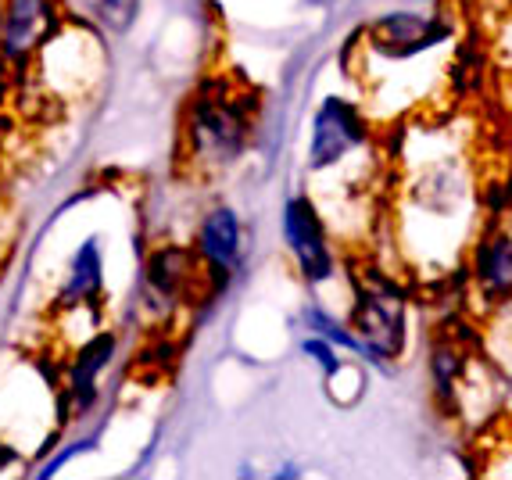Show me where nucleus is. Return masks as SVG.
<instances>
[{
	"mask_svg": "<svg viewBox=\"0 0 512 480\" xmlns=\"http://www.w3.org/2000/svg\"><path fill=\"white\" fill-rule=\"evenodd\" d=\"M197 255H201V266L212 276L226 280V276L237 269L240 262V219L233 208L219 205L205 215L201 233H197Z\"/></svg>",
	"mask_w": 512,
	"mask_h": 480,
	"instance_id": "6e6552de",
	"label": "nucleus"
},
{
	"mask_svg": "<svg viewBox=\"0 0 512 480\" xmlns=\"http://www.w3.org/2000/svg\"><path fill=\"white\" fill-rule=\"evenodd\" d=\"M369 129L359 108H351L341 97H326L312 119V140H308V172L337 169L348 155L366 144Z\"/></svg>",
	"mask_w": 512,
	"mask_h": 480,
	"instance_id": "7ed1b4c3",
	"label": "nucleus"
},
{
	"mask_svg": "<svg viewBox=\"0 0 512 480\" xmlns=\"http://www.w3.org/2000/svg\"><path fill=\"white\" fill-rule=\"evenodd\" d=\"M480 291L495 301H512V237L509 233H491L477 244L473 258Z\"/></svg>",
	"mask_w": 512,
	"mask_h": 480,
	"instance_id": "9d476101",
	"label": "nucleus"
},
{
	"mask_svg": "<svg viewBox=\"0 0 512 480\" xmlns=\"http://www.w3.org/2000/svg\"><path fill=\"white\" fill-rule=\"evenodd\" d=\"M305 323L316 330V334H326L330 337V344H344V348H351V352H359V355H369V348L359 341V334H348L344 326H337L330 316H326L323 309H308L305 312Z\"/></svg>",
	"mask_w": 512,
	"mask_h": 480,
	"instance_id": "f8f14e48",
	"label": "nucleus"
},
{
	"mask_svg": "<svg viewBox=\"0 0 512 480\" xmlns=\"http://www.w3.org/2000/svg\"><path fill=\"white\" fill-rule=\"evenodd\" d=\"M115 355V337L97 334L94 341H86L76 352V359L69 362V402L76 412H86L97 398V380H101V369Z\"/></svg>",
	"mask_w": 512,
	"mask_h": 480,
	"instance_id": "1a4fd4ad",
	"label": "nucleus"
},
{
	"mask_svg": "<svg viewBox=\"0 0 512 480\" xmlns=\"http://www.w3.org/2000/svg\"><path fill=\"white\" fill-rule=\"evenodd\" d=\"M97 301H101V255H97V240H86L61 283L58 305L61 309H86Z\"/></svg>",
	"mask_w": 512,
	"mask_h": 480,
	"instance_id": "9b49d317",
	"label": "nucleus"
},
{
	"mask_svg": "<svg viewBox=\"0 0 512 480\" xmlns=\"http://www.w3.org/2000/svg\"><path fill=\"white\" fill-rule=\"evenodd\" d=\"M251 137V108L248 97L233 94L226 86H212L194 97L183 122V151L190 169L219 172L240 158Z\"/></svg>",
	"mask_w": 512,
	"mask_h": 480,
	"instance_id": "f257e3e1",
	"label": "nucleus"
},
{
	"mask_svg": "<svg viewBox=\"0 0 512 480\" xmlns=\"http://www.w3.org/2000/svg\"><path fill=\"white\" fill-rule=\"evenodd\" d=\"M0 15H4V0H0Z\"/></svg>",
	"mask_w": 512,
	"mask_h": 480,
	"instance_id": "2eb2a0df",
	"label": "nucleus"
},
{
	"mask_svg": "<svg viewBox=\"0 0 512 480\" xmlns=\"http://www.w3.org/2000/svg\"><path fill=\"white\" fill-rule=\"evenodd\" d=\"M301 348H305L308 359H316L319 366H323L326 377H337V373H341V362H337V355H333L330 341H319V337H308V341L301 344Z\"/></svg>",
	"mask_w": 512,
	"mask_h": 480,
	"instance_id": "4468645a",
	"label": "nucleus"
},
{
	"mask_svg": "<svg viewBox=\"0 0 512 480\" xmlns=\"http://www.w3.org/2000/svg\"><path fill=\"white\" fill-rule=\"evenodd\" d=\"M140 11V0H97V18L111 33H126Z\"/></svg>",
	"mask_w": 512,
	"mask_h": 480,
	"instance_id": "ddd939ff",
	"label": "nucleus"
},
{
	"mask_svg": "<svg viewBox=\"0 0 512 480\" xmlns=\"http://www.w3.org/2000/svg\"><path fill=\"white\" fill-rule=\"evenodd\" d=\"M448 36V26L434 22V18L409 15V11H394V15L376 18L369 29L376 51H384L387 58H412V54L430 51L434 43H441Z\"/></svg>",
	"mask_w": 512,
	"mask_h": 480,
	"instance_id": "423d86ee",
	"label": "nucleus"
},
{
	"mask_svg": "<svg viewBox=\"0 0 512 480\" xmlns=\"http://www.w3.org/2000/svg\"><path fill=\"white\" fill-rule=\"evenodd\" d=\"M283 237H287V248H291L294 262H298L301 276L308 283L330 280L337 262H333L323 219H319L316 205L308 198L287 201V208H283Z\"/></svg>",
	"mask_w": 512,
	"mask_h": 480,
	"instance_id": "39448f33",
	"label": "nucleus"
},
{
	"mask_svg": "<svg viewBox=\"0 0 512 480\" xmlns=\"http://www.w3.org/2000/svg\"><path fill=\"white\" fill-rule=\"evenodd\" d=\"M61 26L58 0H4L0 15V54L11 65L29 61Z\"/></svg>",
	"mask_w": 512,
	"mask_h": 480,
	"instance_id": "20e7f679",
	"label": "nucleus"
},
{
	"mask_svg": "<svg viewBox=\"0 0 512 480\" xmlns=\"http://www.w3.org/2000/svg\"><path fill=\"white\" fill-rule=\"evenodd\" d=\"M197 273H201V255H190L187 248H162L147 262V294L162 309H172L180 298L194 291Z\"/></svg>",
	"mask_w": 512,
	"mask_h": 480,
	"instance_id": "0eeeda50",
	"label": "nucleus"
},
{
	"mask_svg": "<svg viewBox=\"0 0 512 480\" xmlns=\"http://www.w3.org/2000/svg\"><path fill=\"white\" fill-rule=\"evenodd\" d=\"M355 334L373 359H394L405 348V298L384 276L359 280L355 298Z\"/></svg>",
	"mask_w": 512,
	"mask_h": 480,
	"instance_id": "f03ea898",
	"label": "nucleus"
}]
</instances>
